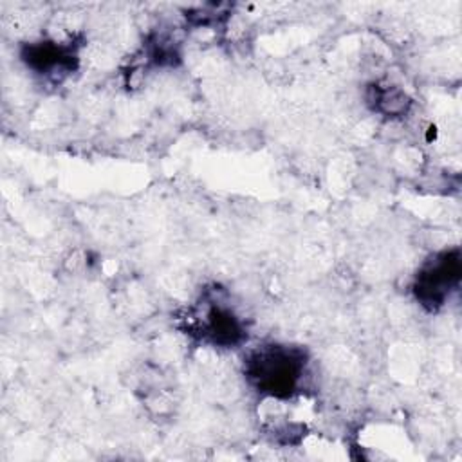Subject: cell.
I'll return each mask as SVG.
<instances>
[{"mask_svg": "<svg viewBox=\"0 0 462 462\" xmlns=\"http://www.w3.org/2000/svg\"><path fill=\"white\" fill-rule=\"evenodd\" d=\"M186 323L188 334L213 346L233 348L247 339L245 321L218 287L202 292L200 300L188 310Z\"/></svg>", "mask_w": 462, "mask_h": 462, "instance_id": "obj_2", "label": "cell"}, {"mask_svg": "<svg viewBox=\"0 0 462 462\" xmlns=\"http://www.w3.org/2000/svg\"><path fill=\"white\" fill-rule=\"evenodd\" d=\"M368 103L374 110L384 114V116H399L404 114L410 106V99L402 90L392 85H374L370 87Z\"/></svg>", "mask_w": 462, "mask_h": 462, "instance_id": "obj_5", "label": "cell"}, {"mask_svg": "<svg viewBox=\"0 0 462 462\" xmlns=\"http://www.w3.org/2000/svg\"><path fill=\"white\" fill-rule=\"evenodd\" d=\"M309 356L305 348L282 343H265L253 348L244 359L249 384L273 399L294 397L305 379Z\"/></svg>", "mask_w": 462, "mask_h": 462, "instance_id": "obj_1", "label": "cell"}, {"mask_svg": "<svg viewBox=\"0 0 462 462\" xmlns=\"http://www.w3.org/2000/svg\"><path fill=\"white\" fill-rule=\"evenodd\" d=\"M20 56L31 70L51 79H61L78 67V51L69 42H32L22 47Z\"/></svg>", "mask_w": 462, "mask_h": 462, "instance_id": "obj_4", "label": "cell"}, {"mask_svg": "<svg viewBox=\"0 0 462 462\" xmlns=\"http://www.w3.org/2000/svg\"><path fill=\"white\" fill-rule=\"evenodd\" d=\"M462 274L460 251L446 249L430 256L415 274L411 291L415 300L426 310H439L457 291Z\"/></svg>", "mask_w": 462, "mask_h": 462, "instance_id": "obj_3", "label": "cell"}]
</instances>
